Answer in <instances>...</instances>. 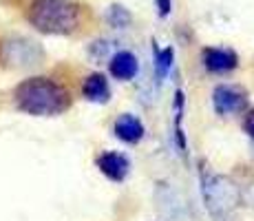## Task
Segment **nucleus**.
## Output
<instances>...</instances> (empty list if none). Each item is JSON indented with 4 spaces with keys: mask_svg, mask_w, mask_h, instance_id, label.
Here are the masks:
<instances>
[{
    "mask_svg": "<svg viewBox=\"0 0 254 221\" xmlns=\"http://www.w3.org/2000/svg\"><path fill=\"white\" fill-rule=\"evenodd\" d=\"M201 65L214 75H226L239 67V56L228 47H206L201 51Z\"/></svg>",
    "mask_w": 254,
    "mask_h": 221,
    "instance_id": "obj_5",
    "label": "nucleus"
},
{
    "mask_svg": "<svg viewBox=\"0 0 254 221\" xmlns=\"http://www.w3.org/2000/svg\"><path fill=\"white\" fill-rule=\"evenodd\" d=\"M212 109L221 117L246 113L248 111V91L239 84H217L212 91Z\"/></svg>",
    "mask_w": 254,
    "mask_h": 221,
    "instance_id": "obj_4",
    "label": "nucleus"
},
{
    "mask_svg": "<svg viewBox=\"0 0 254 221\" xmlns=\"http://www.w3.org/2000/svg\"><path fill=\"white\" fill-rule=\"evenodd\" d=\"M175 62V49L166 47V49H155V71H157V77L164 80L166 75L170 73Z\"/></svg>",
    "mask_w": 254,
    "mask_h": 221,
    "instance_id": "obj_12",
    "label": "nucleus"
},
{
    "mask_svg": "<svg viewBox=\"0 0 254 221\" xmlns=\"http://www.w3.org/2000/svg\"><path fill=\"white\" fill-rule=\"evenodd\" d=\"M243 131H246V135L254 142V109L246 111V117H243Z\"/></svg>",
    "mask_w": 254,
    "mask_h": 221,
    "instance_id": "obj_13",
    "label": "nucleus"
},
{
    "mask_svg": "<svg viewBox=\"0 0 254 221\" xmlns=\"http://www.w3.org/2000/svg\"><path fill=\"white\" fill-rule=\"evenodd\" d=\"M13 109L31 117H58L71 109L73 97L62 82L51 75H31L11 91Z\"/></svg>",
    "mask_w": 254,
    "mask_h": 221,
    "instance_id": "obj_1",
    "label": "nucleus"
},
{
    "mask_svg": "<svg viewBox=\"0 0 254 221\" xmlns=\"http://www.w3.org/2000/svg\"><path fill=\"white\" fill-rule=\"evenodd\" d=\"M113 135L124 144H139L146 135V126L133 113H122L113 124Z\"/></svg>",
    "mask_w": 254,
    "mask_h": 221,
    "instance_id": "obj_7",
    "label": "nucleus"
},
{
    "mask_svg": "<svg viewBox=\"0 0 254 221\" xmlns=\"http://www.w3.org/2000/svg\"><path fill=\"white\" fill-rule=\"evenodd\" d=\"M84 7L75 0H29L24 18L45 36H73L82 24Z\"/></svg>",
    "mask_w": 254,
    "mask_h": 221,
    "instance_id": "obj_2",
    "label": "nucleus"
},
{
    "mask_svg": "<svg viewBox=\"0 0 254 221\" xmlns=\"http://www.w3.org/2000/svg\"><path fill=\"white\" fill-rule=\"evenodd\" d=\"M109 71L115 80L128 82L139 73V60H137V56L130 51H117L109 62Z\"/></svg>",
    "mask_w": 254,
    "mask_h": 221,
    "instance_id": "obj_8",
    "label": "nucleus"
},
{
    "mask_svg": "<svg viewBox=\"0 0 254 221\" xmlns=\"http://www.w3.org/2000/svg\"><path fill=\"white\" fill-rule=\"evenodd\" d=\"M82 95L91 104H106L111 100V84L104 73H91L82 82Z\"/></svg>",
    "mask_w": 254,
    "mask_h": 221,
    "instance_id": "obj_9",
    "label": "nucleus"
},
{
    "mask_svg": "<svg viewBox=\"0 0 254 221\" xmlns=\"http://www.w3.org/2000/svg\"><path fill=\"white\" fill-rule=\"evenodd\" d=\"M106 22L113 29H126L133 22V16H130V11L124 4H111V7L106 9Z\"/></svg>",
    "mask_w": 254,
    "mask_h": 221,
    "instance_id": "obj_11",
    "label": "nucleus"
},
{
    "mask_svg": "<svg viewBox=\"0 0 254 221\" xmlns=\"http://www.w3.org/2000/svg\"><path fill=\"white\" fill-rule=\"evenodd\" d=\"M184 111H186V95L182 88H177L173 100V113H175V144H177L179 153H186V148H188L184 135Z\"/></svg>",
    "mask_w": 254,
    "mask_h": 221,
    "instance_id": "obj_10",
    "label": "nucleus"
},
{
    "mask_svg": "<svg viewBox=\"0 0 254 221\" xmlns=\"http://www.w3.org/2000/svg\"><path fill=\"white\" fill-rule=\"evenodd\" d=\"M95 166L109 181L122 184L130 173V159L120 150H104L95 157Z\"/></svg>",
    "mask_w": 254,
    "mask_h": 221,
    "instance_id": "obj_6",
    "label": "nucleus"
},
{
    "mask_svg": "<svg viewBox=\"0 0 254 221\" xmlns=\"http://www.w3.org/2000/svg\"><path fill=\"white\" fill-rule=\"evenodd\" d=\"M157 2V13L159 18H168L173 11V0H155Z\"/></svg>",
    "mask_w": 254,
    "mask_h": 221,
    "instance_id": "obj_14",
    "label": "nucleus"
},
{
    "mask_svg": "<svg viewBox=\"0 0 254 221\" xmlns=\"http://www.w3.org/2000/svg\"><path fill=\"white\" fill-rule=\"evenodd\" d=\"M45 51L38 42L22 36L0 40V67L7 69H29L42 62Z\"/></svg>",
    "mask_w": 254,
    "mask_h": 221,
    "instance_id": "obj_3",
    "label": "nucleus"
}]
</instances>
